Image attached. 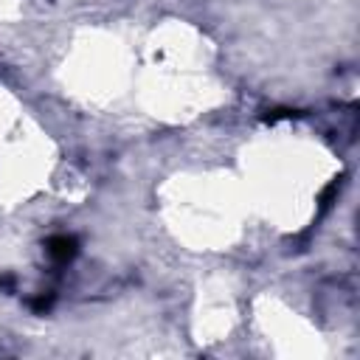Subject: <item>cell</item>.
I'll return each mask as SVG.
<instances>
[{"instance_id":"6da1fadb","label":"cell","mask_w":360,"mask_h":360,"mask_svg":"<svg viewBox=\"0 0 360 360\" xmlns=\"http://www.w3.org/2000/svg\"><path fill=\"white\" fill-rule=\"evenodd\" d=\"M48 253H51L53 259L65 262V259H70V256L76 253V239H70V236H53V239L48 242Z\"/></svg>"}]
</instances>
